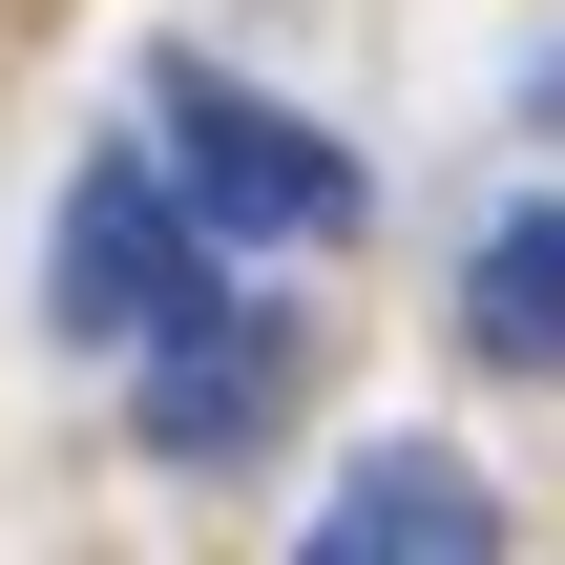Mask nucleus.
I'll return each instance as SVG.
<instances>
[{"label":"nucleus","mask_w":565,"mask_h":565,"mask_svg":"<svg viewBox=\"0 0 565 565\" xmlns=\"http://www.w3.org/2000/svg\"><path fill=\"white\" fill-rule=\"evenodd\" d=\"M147 147H168V189L210 210V252H335V231H356V147L294 126V105L231 84V63H168V84H147Z\"/></svg>","instance_id":"nucleus-1"},{"label":"nucleus","mask_w":565,"mask_h":565,"mask_svg":"<svg viewBox=\"0 0 565 565\" xmlns=\"http://www.w3.org/2000/svg\"><path fill=\"white\" fill-rule=\"evenodd\" d=\"M168 294H210V210L168 189V147H105L84 189H63V252H42V315L84 335V356H126Z\"/></svg>","instance_id":"nucleus-2"},{"label":"nucleus","mask_w":565,"mask_h":565,"mask_svg":"<svg viewBox=\"0 0 565 565\" xmlns=\"http://www.w3.org/2000/svg\"><path fill=\"white\" fill-rule=\"evenodd\" d=\"M126 377H147V398H126V440L210 482V461H252V440H273L294 335H273V294H231V273H210V294H168V315L126 335Z\"/></svg>","instance_id":"nucleus-3"},{"label":"nucleus","mask_w":565,"mask_h":565,"mask_svg":"<svg viewBox=\"0 0 565 565\" xmlns=\"http://www.w3.org/2000/svg\"><path fill=\"white\" fill-rule=\"evenodd\" d=\"M503 545V503H482V461H440V440H377V461H335V503H315V565H482Z\"/></svg>","instance_id":"nucleus-4"},{"label":"nucleus","mask_w":565,"mask_h":565,"mask_svg":"<svg viewBox=\"0 0 565 565\" xmlns=\"http://www.w3.org/2000/svg\"><path fill=\"white\" fill-rule=\"evenodd\" d=\"M461 356H482V377H565V189H524V210L461 252Z\"/></svg>","instance_id":"nucleus-5"}]
</instances>
